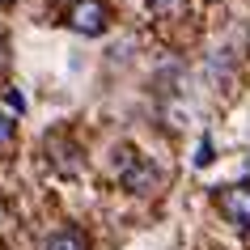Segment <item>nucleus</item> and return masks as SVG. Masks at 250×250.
Returning a JSON list of instances; mask_svg holds the SVG:
<instances>
[{"instance_id":"2","label":"nucleus","mask_w":250,"mask_h":250,"mask_svg":"<svg viewBox=\"0 0 250 250\" xmlns=\"http://www.w3.org/2000/svg\"><path fill=\"white\" fill-rule=\"evenodd\" d=\"M64 21H68V30H77L85 39H98V34L110 30V4L106 0H72Z\"/></svg>"},{"instance_id":"6","label":"nucleus","mask_w":250,"mask_h":250,"mask_svg":"<svg viewBox=\"0 0 250 250\" xmlns=\"http://www.w3.org/2000/svg\"><path fill=\"white\" fill-rule=\"evenodd\" d=\"M148 13L157 21H178L187 13V0H148Z\"/></svg>"},{"instance_id":"3","label":"nucleus","mask_w":250,"mask_h":250,"mask_svg":"<svg viewBox=\"0 0 250 250\" xmlns=\"http://www.w3.org/2000/svg\"><path fill=\"white\" fill-rule=\"evenodd\" d=\"M42 153H47V161H51V170H55V174L77 178V174L85 170V153H81V145L72 140V136H64V132H51V136H47Z\"/></svg>"},{"instance_id":"10","label":"nucleus","mask_w":250,"mask_h":250,"mask_svg":"<svg viewBox=\"0 0 250 250\" xmlns=\"http://www.w3.org/2000/svg\"><path fill=\"white\" fill-rule=\"evenodd\" d=\"M0 4H13V0H0Z\"/></svg>"},{"instance_id":"1","label":"nucleus","mask_w":250,"mask_h":250,"mask_svg":"<svg viewBox=\"0 0 250 250\" xmlns=\"http://www.w3.org/2000/svg\"><path fill=\"white\" fill-rule=\"evenodd\" d=\"M115 183L127 195H153L161 187V170L153 166V157H145L140 148H119L115 157Z\"/></svg>"},{"instance_id":"7","label":"nucleus","mask_w":250,"mask_h":250,"mask_svg":"<svg viewBox=\"0 0 250 250\" xmlns=\"http://www.w3.org/2000/svg\"><path fill=\"white\" fill-rule=\"evenodd\" d=\"M13 136H17L13 115H9V110H0V148H9V145H13Z\"/></svg>"},{"instance_id":"8","label":"nucleus","mask_w":250,"mask_h":250,"mask_svg":"<svg viewBox=\"0 0 250 250\" xmlns=\"http://www.w3.org/2000/svg\"><path fill=\"white\" fill-rule=\"evenodd\" d=\"M208 161H212V145H208V140H204V145L195 148V166H208Z\"/></svg>"},{"instance_id":"5","label":"nucleus","mask_w":250,"mask_h":250,"mask_svg":"<svg viewBox=\"0 0 250 250\" xmlns=\"http://www.w3.org/2000/svg\"><path fill=\"white\" fill-rule=\"evenodd\" d=\"M42 250H89V237L81 233V229H72V225H64V229H55L42 242Z\"/></svg>"},{"instance_id":"9","label":"nucleus","mask_w":250,"mask_h":250,"mask_svg":"<svg viewBox=\"0 0 250 250\" xmlns=\"http://www.w3.org/2000/svg\"><path fill=\"white\" fill-rule=\"evenodd\" d=\"M4 72H9V39L0 34V77H4Z\"/></svg>"},{"instance_id":"4","label":"nucleus","mask_w":250,"mask_h":250,"mask_svg":"<svg viewBox=\"0 0 250 250\" xmlns=\"http://www.w3.org/2000/svg\"><path fill=\"white\" fill-rule=\"evenodd\" d=\"M216 212H221L229 225L237 229H250V183H229V187H216Z\"/></svg>"}]
</instances>
